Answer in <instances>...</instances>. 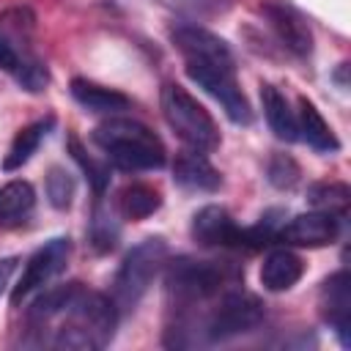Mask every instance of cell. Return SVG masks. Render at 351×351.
<instances>
[{"label":"cell","mask_w":351,"mask_h":351,"mask_svg":"<svg viewBox=\"0 0 351 351\" xmlns=\"http://www.w3.org/2000/svg\"><path fill=\"white\" fill-rule=\"evenodd\" d=\"M90 140L104 151L107 162L126 173L140 170H159L167 162L162 140L140 121L132 118H110L99 123L90 134Z\"/></svg>","instance_id":"obj_1"},{"label":"cell","mask_w":351,"mask_h":351,"mask_svg":"<svg viewBox=\"0 0 351 351\" xmlns=\"http://www.w3.org/2000/svg\"><path fill=\"white\" fill-rule=\"evenodd\" d=\"M165 261H167V241L162 236H148L126 252L110 285V299L115 302L118 313H129L140 304V299L148 293L151 282L162 271Z\"/></svg>","instance_id":"obj_2"},{"label":"cell","mask_w":351,"mask_h":351,"mask_svg":"<svg viewBox=\"0 0 351 351\" xmlns=\"http://www.w3.org/2000/svg\"><path fill=\"white\" fill-rule=\"evenodd\" d=\"M162 115L167 126L184 140L192 151L211 154L219 148V129L211 118V112L178 82H165L162 85Z\"/></svg>","instance_id":"obj_3"},{"label":"cell","mask_w":351,"mask_h":351,"mask_svg":"<svg viewBox=\"0 0 351 351\" xmlns=\"http://www.w3.org/2000/svg\"><path fill=\"white\" fill-rule=\"evenodd\" d=\"M225 282H228L225 266L211 263V261L186 258V255L170 261L165 271V291L173 299V307L178 310H186L211 296H219Z\"/></svg>","instance_id":"obj_4"},{"label":"cell","mask_w":351,"mask_h":351,"mask_svg":"<svg viewBox=\"0 0 351 351\" xmlns=\"http://www.w3.org/2000/svg\"><path fill=\"white\" fill-rule=\"evenodd\" d=\"M263 321V304L258 296L244 291H225L219 293V304L203 324V332L211 343H225L244 332H252Z\"/></svg>","instance_id":"obj_5"},{"label":"cell","mask_w":351,"mask_h":351,"mask_svg":"<svg viewBox=\"0 0 351 351\" xmlns=\"http://www.w3.org/2000/svg\"><path fill=\"white\" fill-rule=\"evenodd\" d=\"M186 74L192 82H197L208 96H214L225 115L233 123H250L252 121V110L247 96L241 93L239 82H236V66H217V63H195L186 60Z\"/></svg>","instance_id":"obj_6"},{"label":"cell","mask_w":351,"mask_h":351,"mask_svg":"<svg viewBox=\"0 0 351 351\" xmlns=\"http://www.w3.org/2000/svg\"><path fill=\"white\" fill-rule=\"evenodd\" d=\"M69 255H71V241L63 239V236L49 239L44 247H38L27 258L25 271H22V277H19V282H16L14 293H11V302L19 304L27 293H33L36 288L47 285L55 274H60L66 269V263H69Z\"/></svg>","instance_id":"obj_7"},{"label":"cell","mask_w":351,"mask_h":351,"mask_svg":"<svg viewBox=\"0 0 351 351\" xmlns=\"http://www.w3.org/2000/svg\"><path fill=\"white\" fill-rule=\"evenodd\" d=\"M340 222L343 217L326 211H307L288 219L277 230V241L288 247H326L340 236Z\"/></svg>","instance_id":"obj_8"},{"label":"cell","mask_w":351,"mask_h":351,"mask_svg":"<svg viewBox=\"0 0 351 351\" xmlns=\"http://www.w3.org/2000/svg\"><path fill=\"white\" fill-rule=\"evenodd\" d=\"M318 307L324 321L337 332L340 343L348 348L351 346V274L346 269L324 280L318 293Z\"/></svg>","instance_id":"obj_9"},{"label":"cell","mask_w":351,"mask_h":351,"mask_svg":"<svg viewBox=\"0 0 351 351\" xmlns=\"http://www.w3.org/2000/svg\"><path fill=\"white\" fill-rule=\"evenodd\" d=\"M173 44L184 55V60L195 63H217V66H236L230 47L217 33L197 27V25H181L173 30Z\"/></svg>","instance_id":"obj_10"},{"label":"cell","mask_w":351,"mask_h":351,"mask_svg":"<svg viewBox=\"0 0 351 351\" xmlns=\"http://www.w3.org/2000/svg\"><path fill=\"white\" fill-rule=\"evenodd\" d=\"M192 239L200 247L241 250V228L222 206H203L192 217Z\"/></svg>","instance_id":"obj_11"},{"label":"cell","mask_w":351,"mask_h":351,"mask_svg":"<svg viewBox=\"0 0 351 351\" xmlns=\"http://www.w3.org/2000/svg\"><path fill=\"white\" fill-rule=\"evenodd\" d=\"M263 16H266L269 27L274 30V36L280 38V44L288 52H293L299 58H304V55L313 52L310 25H307V19L296 8L285 5V3H266L263 5Z\"/></svg>","instance_id":"obj_12"},{"label":"cell","mask_w":351,"mask_h":351,"mask_svg":"<svg viewBox=\"0 0 351 351\" xmlns=\"http://www.w3.org/2000/svg\"><path fill=\"white\" fill-rule=\"evenodd\" d=\"M173 181L189 192H217L222 186L219 170L200 151H181L173 162Z\"/></svg>","instance_id":"obj_13"},{"label":"cell","mask_w":351,"mask_h":351,"mask_svg":"<svg viewBox=\"0 0 351 351\" xmlns=\"http://www.w3.org/2000/svg\"><path fill=\"white\" fill-rule=\"evenodd\" d=\"M71 96L80 107H85L88 112H99V115H121L132 107V99L121 90H112V88H104L99 82H90V80H82V77H74L71 80Z\"/></svg>","instance_id":"obj_14"},{"label":"cell","mask_w":351,"mask_h":351,"mask_svg":"<svg viewBox=\"0 0 351 351\" xmlns=\"http://www.w3.org/2000/svg\"><path fill=\"white\" fill-rule=\"evenodd\" d=\"M302 274H304V263L288 247L271 250L261 263V285L271 293H282V291L293 288L302 280Z\"/></svg>","instance_id":"obj_15"},{"label":"cell","mask_w":351,"mask_h":351,"mask_svg":"<svg viewBox=\"0 0 351 351\" xmlns=\"http://www.w3.org/2000/svg\"><path fill=\"white\" fill-rule=\"evenodd\" d=\"M261 104H263V115L269 121V129L285 140V143H293L299 137V129H296V115L288 104V99L280 93V88L263 82L261 85Z\"/></svg>","instance_id":"obj_16"},{"label":"cell","mask_w":351,"mask_h":351,"mask_svg":"<svg viewBox=\"0 0 351 351\" xmlns=\"http://www.w3.org/2000/svg\"><path fill=\"white\" fill-rule=\"evenodd\" d=\"M52 126H55V118L47 115V118H41V121H33V123H27L25 129H19L16 137H14L11 145H8V154L3 156V170H19L22 165H27L30 156L38 151L41 140L49 134Z\"/></svg>","instance_id":"obj_17"},{"label":"cell","mask_w":351,"mask_h":351,"mask_svg":"<svg viewBox=\"0 0 351 351\" xmlns=\"http://www.w3.org/2000/svg\"><path fill=\"white\" fill-rule=\"evenodd\" d=\"M296 129L302 132L304 143L313 145L315 151H326V154H335L340 148L332 126L324 121V115L318 112V107L310 101V99H299V121H296Z\"/></svg>","instance_id":"obj_18"},{"label":"cell","mask_w":351,"mask_h":351,"mask_svg":"<svg viewBox=\"0 0 351 351\" xmlns=\"http://www.w3.org/2000/svg\"><path fill=\"white\" fill-rule=\"evenodd\" d=\"M33 206H36V189L27 181L16 178V181H8L5 186H0V225L3 228L25 222V217L33 211Z\"/></svg>","instance_id":"obj_19"},{"label":"cell","mask_w":351,"mask_h":351,"mask_svg":"<svg viewBox=\"0 0 351 351\" xmlns=\"http://www.w3.org/2000/svg\"><path fill=\"white\" fill-rule=\"evenodd\" d=\"M162 206V195L159 189H154L151 184H126L121 192H118V211L126 217V219H145L151 217L156 208Z\"/></svg>","instance_id":"obj_20"},{"label":"cell","mask_w":351,"mask_h":351,"mask_svg":"<svg viewBox=\"0 0 351 351\" xmlns=\"http://www.w3.org/2000/svg\"><path fill=\"white\" fill-rule=\"evenodd\" d=\"M307 203L315 211H326L335 217H346L348 203H351V189L340 181H329V184H313L307 189Z\"/></svg>","instance_id":"obj_21"},{"label":"cell","mask_w":351,"mask_h":351,"mask_svg":"<svg viewBox=\"0 0 351 351\" xmlns=\"http://www.w3.org/2000/svg\"><path fill=\"white\" fill-rule=\"evenodd\" d=\"M118 219L115 214L99 200L93 208V219H90V244L96 252H107L118 244Z\"/></svg>","instance_id":"obj_22"},{"label":"cell","mask_w":351,"mask_h":351,"mask_svg":"<svg viewBox=\"0 0 351 351\" xmlns=\"http://www.w3.org/2000/svg\"><path fill=\"white\" fill-rule=\"evenodd\" d=\"M36 16L27 8H8L0 14V36L16 49V44H27L30 33H33Z\"/></svg>","instance_id":"obj_23"},{"label":"cell","mask_w":351,"mask_h":351,"mask_svg":"<svg viewBox=\"0 0 351 351\" xmlns=\"http://www.w3.org/2000/svg\"><path fill=\"white\" fill-rule=\"evenodd\" d=\"M69 151H71V156L77 159V165L82 167V173H85V178H88V184L93 186V192L101 195V192L107 189V184H110V170H107V165H101L99 159L88 156V151L82 148V143H80L74 134L69 137Z\"/></svg>","instance_id":"obj_24"},{"label":"cell","mask_w":351,"mask_h":351,"mask_svg":"<svg viewBox=\"0 0 351 351\" xmlns=\"http://www.w3.org/2000/svg\"><path fill=\"white\" fill-rule=\"evenodd\" d=\"M74 192H77V181H74V176H71L66 167L52 165L49 173H47V197H49V203H52L55 208L63 211V208L71 206Z\"/></svg>","instance_id":"obj_25"},{"label":"cell","mask_w":351,"mask_h":351,"mask_svg":"<svg viewBox=\"0 0 351 351\" xmlns=\"http://www.w3.org/2000/svg\"><path fill=\"white\" fill-rule=\"evenodd\" d=\"M266 176H269V184L277 186V189H293L299 184V165L288 156V154H274L269 159V167H266Z\"/></svg>","instance_id":"obj_26"},{"label":"cell","mask_w":351,"mask_h":351,"mask_svg":"<svg viewBox=\"0 0 351 351\" xmlns=\"http://www.w3.org/2000/svg\"><path fill=\"white\" fill-rule=\"evenodd\" d=\"M14 77H16V82H19L25 90H30V93L44 90L47 82H49V71H47V66H44L41 60H36V58H25V60L19 63V69H16Z\"/></svg>","instance_id":"obj_27"},{"label":"cell","mask_w":351,"mask_h":351,"mask_svg":"<svg viewBox=\"0 0 351 351\" xmlns=\"http://www.w3.org/2000/svg\"><path fill=\"white\" fill-rule=\"evenodd\" d=\"M25 58L0 36V69L3 71H8V74H16V69H19V63H22Z\"/></svg>","instance_id":"obj_28"},{"label":"cell","mask_w":351,"mask_h":351,"mask_svg":"<svg viewBox=\"0 0 351 351\" xmlns=\"http://www.w3.org/2000/svg\"><path fill=\"white\" fill-rule=\"evenodd\" d=\"M16 263H19V258H0V296L5 293V288H8V282H11V274L16 271Z\"/></svg>","instance_id":"obj_29"}]
</instances>
